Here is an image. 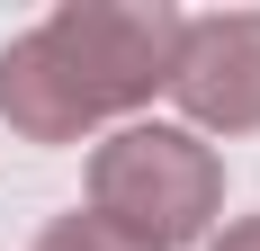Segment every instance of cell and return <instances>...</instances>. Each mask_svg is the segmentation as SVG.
Instances as JSON below:
<instances>
[{"instance_id":"cell-1","label":"cell","mask_w":260,"mask_h":251,"mask_svg":"<svg viewBox=\"0 0 260 251\" xmlns=\"http://www.w3.org/2000/svg\"><path fill=\"white\" fill-rule=\"evenodd\" d=\"M180 9L161 0H63L54 18L0 45V117L18 144H72L171 90Z\"/></svg>"},{"instance_id":"cell-2","label":"cell","mask_w":260,"mask_h":251,"mask_svg":"<svg viewBox=\"0 0 260 251\" xmlns=\"http://www.w3.org/2000/svg\"><path fill=\"white\" fill-rule=\"evenodd\" d=\"M215 206H224V162L188 125H117L90 152V215L135 233L144 251L207 242Z\"/></svg>"},{"instance_id":"cell-3","label":"cell","mask_w":260,"mask_h":251,"mask_svg":"<svg viewBox=\"0 0 260 251\" xmlns=\"http://www.w3.org/2000/svg\"><path fill=\"white\" fill-rule=\"evenodd\" d=\"M171 99L188 108V125H207V135H251L260 125V9L180 18Z\"/></svg>"},{"instance_id":"cell-4","label":"cell","mask_w":260,"mask_h":251,"mask_svg":"<svg viewBox=\"0 0 260 251\" xmlns=\"http://www.w3.org/2000/svg\"><path fill=\"white\" fill-rule=\"evenodd\" d=\"M36 251H144V242L117 233V225H99V215H54V225L36 233Z\"/></svg>"},{"instance_id":"cell-5","label":"cell","mask_w":260,"mask_h":251,"mask_svg":"<svg viewBox=\"0 0 260 251\" xmlns=\"http://www.w3.org/2000/svg\"><path fill=\"white\" fill-rule=\"evenodd\" d=\"M207 251H260V215H242V225H224V233H215Z\"/></svg>"}]
</instances>
